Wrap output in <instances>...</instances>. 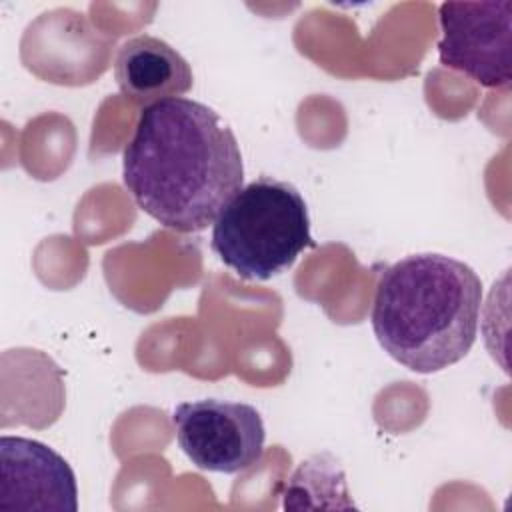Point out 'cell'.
Returning a JSON list of instances; mask_svg holds the SVG:
<instances>
[{
    "label": "cell",
    "instance_id": "obj_1",
    "mask_svg": "<svg viewBox=\"0 0 512 512\" xmlns=\"http://www.w3.org/2000/svg\"><path fill=\"white\" fill-rule=\"evenodd\" d=\"M122 180L158 224L180 234L200 232L242 188V152L216 110L170 98L142 108L122 154Z\"/></svg>",
    "mask_w": 512,
    "mask_h": 512
},
{
    "label": "cell",
    "instance_id": "obj_2",
    "mask_svg": "<svg viewBox=\"0 0 512 512\" xmlns=\"http://www.w3.org/2000/svg\"><path fill=\"white\" fill-rule=\"evenodd\" d=\"M482 280L464 262L410 254L388 266L376 284L372 330L384 352L418 374L460 362L476 342Z\"/></svg>",
    "mask_w": 512,
    "mask_h": 512
},
{
    "label": "cell",
    "instance_id": "obj_3",
    "mask_svg": "<svg viewBox=\"0 0 512 512\" xmlns=\"http://www.w3.org/2000/svg\"><path fill=\"white\" fill-rule=\"evenodd\" d=\"M210 246L242 280H270L314 246L308 206L294 184L260 176L222 208Z\"/></svg>",
    "mask_w": 512,
    "mask_h": 512
},
{
    "label": "cell",
    "instance_id": "obj_4",
    "mask_svg": "<svg viewBox=\"0 0 512 512\" xmlns=\"http://www.w3.org/2000/svg\"><path fill=\"white\" fill-rule=\"evenodd\" d=\"M438 58L486 88L512 82V0L442 2Z\"/></svg>",
    "mask_w": 512,
    "mask_h": 512
},
{
    "label": "cell",
    "instance_id": "obj_5",
    "mask_svg": "<svg viewBox=\"0 0 512 512\" xmlns=\"http://www.w3.org/2000/svg\"><path fill=\"white\" fill-rule=\"evenodd\" d=\"M176 440L190 462L206 472L238 474L260 462L266 430L260 412L246 402L204 398L174 408Z\"/></svg>",
    "mask_w": 512,
    "mask_h": 512
},
{
    "label": "cell",
    "instance_id": "obj_6",
    "mask_svg": "<svg viewBox=\"0 0 512 512\" xmlns=\"http://www.w3.org/2000/svg\"><path fill=\"white\" fill-rule=\"evenodd\" d=\"M0 510H78L70 464L48 444L4 434L0 438Z\"/></svg>",
    "mask_w": 512,
    "mask_h": 512
},
{
    "label": "cell",
    "instance_id": "obj_7",
    "mask_svg": "<svg viewBox=\"0 0 512 512\" xmlns=\"http://www.w3.org/2000/svg\"><path fill=\"white\" fill-rule=\"evenodd\" d=\"M114 78L120 92L144 108L182 98L194 84L188 60L168 42L150 34L132 36L118 48Z\"/></svg>",
    "mask_w": 512,
    "mask_h": 512
}]
</instances>
